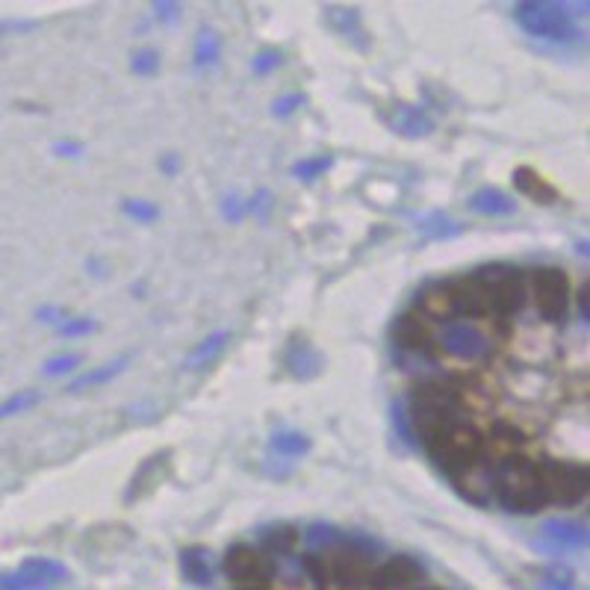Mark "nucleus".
Returning <instances> with one entry per match:
<instances>
[{
    "label": "nucleus",
    "instance_id": "20e7f679",
    "mask_svg": "<svg viewBox=\"0 0 590 590\" xmlns=\"http://www.w3.org/2000/svg\"><path fill=\"white\" fill-rule=\"evenodd\" d=\"M425 449L432 454L434 464L440 466L446 475H452L454 482L470 473L473 466L482 464V452H485L482 434L466 422H454L452 428H446L432 442H425Z\"/></svg>",
    "mask_w": 590,
    "mask_h": 590
},
{
    "label": "nucleus",
    "instance_id": "4be33fe9",
    "mask_svg": "<svg viewBox=\"0 0 590 590\" xmlns=\"http://www.w3.org/2000/svg\"><path fill=\"white\" fill-rule=\"evenodd\" d=\"M514 187L523 192L526 198L535 201V204H552V201L559 198L555 187H552L549 180L540 178L531 166H520V169L514 171Z\"/></svg>",
    "mask_w": 590,
    "mask_h": 590
},
{
    "label": "nucleus",
    "instance_id": "a19ab883",
    "mask_svg": "<svg viewBox=\"0 0 590 590\" xmlns=\"http://www.w3.org/2000/svg\"><path fill=\"white\" fill-rule=\"evenodd\" d=\"M390 413H393V425H396V434H399L401 440L416 442V437H413V432H411V422H408V411L401 408V401H396V405H393Z\"/></svg>",
    "mask_w": 590,
    "mask_h": 590
},
{
    "label": "nucleus",
    "instance_id": "f8f14e48",
    "mask_svg": "<svg viewBox=\"0 0 590 590\" xmlns=\"http://www.w3.org/2000/svg\"><path fill=\"white\" fill-rule=\"evenodd\" d=\"M328 573L343 585V588H363L372 573V564H369V555L360 547H346L343 552H337L331 564H328Z\"/></svg>",
    "mask_w": 590,
    "mask_h": 590
},
{
    "label": "nucleus",
    "instance_id": "c03bdc74",
    "mask_svg": "<svg viewBox=\"0 0 590 590\" xmlns=\"http://www.w3.org/2000/svg\"><path fill=\"white\" fill-rule=\"evenodd\" d=\"M36 319H39V322H44V325H63L65 310L56 305H44L42 310H36Z\"/></svg>",
    "mask_w": 590,
    "mask_h": 590
},
{
    "label": "nucleus",
    "instance_id": "dca6fc26",
    "mask_svg": "<svg viewBox=\"0 0 590 590\" xmlns=\"http://www.w3.org/2000/svg\"><path fill=\"white\" fill-rule=\"evenodd\" d=\"M528 442V434L514 425V422H493L487 437H482V446H487L493 454H502V458H511V454H520V449Z\"/></svg>",
    "mask_w": 590,
    "mask_h": 590
},
{
    "label": "nucleus",
    "instance_id": "58836bf2",
    "mask_svg": "<svg viewBox=\"0 0 590 590\" xmlns=\"http://www.w3.org/2000/svg\"><path fill=\"white\" fill-rule=\"evenodd\" d=\"M302 104H305V95H302V92H286V95H281L278 101H272V116L278 118L293 116Z\"/></svg>",
    "mask_w": 590,
    "mask_h": 590
},
{
    "label": "nucleus",
    "instance_id": "a18cd8bd",
    "mask_svg": "<svg viewBox=\"0 0 590 590\" xmlns=\"http://www.w3.org/2000/svg\"><path fill=\"white\" fill-rule=\"evenodd\" d=\"M53 154H56V157H80V154H84V145L74 142V139H65V142H60V145L53 148Z\"/></svg>",
    "mask_w": 590,
    "mask_h": 590
},
{
    "label": "nucleus",
    "instance_id": "ea45409f",
    "mask_svg": "<svg viewBox=\"0 0 590 590\" xmlns=\"http://www.w3.org/2000/svg\"><path fill=\"white\" fill-rule=\"evenodd\" d=\"M281 63H284L281 51H260L257 56H254L252 68H254V74H260V77H264V74H269L272 68H278Z\"/></svg>",
    "mask_w": 590,
    "mask_h": 590
},
{
    "label": "nucleus",
    "instance_id": "f257e3e1",
    "mask_svg": "<svg viewBox=\"0 0 590 590\" xmlns=\"http://www.w3.org/2000/svg\"><path fill=\"white\" fill-rule=\"evenodd\" d=\"M464 390L449 379L420 381L411 390V408H408V422H411L413 437L420 442H432L437 434L452 428L461 413Z\"/></svg>",
    "mask_w": 590,
    "mask_h": 590
},
{
    "label": "nucleus",
    "instance_id": "7c9ffc66",
    "mask_svg": "<svg viewBox=\"0 0 590 590\" xmlns=\"http://www.w3.org/2000/svg\"><path fill=\"white\" fill-rule=\"evenodd\" d=\"M39 390H22L15 393V396H10L7 401H0V420H10V416H18V413L30 411V408H36L39 405Z\"/></svg>",
    "mask_w": 590,
    "mask_h": 590
},
{
    "label": "nucleus",
    "instance_id": "cd10ccee",
    "mask_svg": "<svg viewBox=\"0 0 590 590\" xmlns=\"http://www.w3.org/2000/svg\"><path fill=\"white\" fill-rule=\"evenodd\" d=\"M420 228L422 233H425V236H432V240H452V236H458V233H464V225L449 219L446 213H428V216L420 221Z\"/></svg>",
    "mask_w": 590,
    "mask_h": 590
},
{
    "label": "nucleus",
    "instance_id": "423d86ee",
    "mask_svg": "<svg viewBox=\"0 0 590 590\" xmlns=\"http://www.w3.org/2000/svg\"><path fill=\"white\" fill-rule=\"evenodd\" d=\"M540 487L547 502L555 505H576L588 496V470L573 461H547L538 466Z\"/></svg>",
    "mask_w": 590,
    "mask_h": 590
},
{
    "label": "nucleus",
    "instance_id": "4468645a",
    "mask_svg": "<svg viewBox=\"0 0 590 590\" xmlns=\"http://www.w3.org/2000/svg\"><path fill=\"white\" fill-rule=\"evenodd\" d=\"M449 290H452V298H454V313H461V317L466 319H482L490 313L485 286L478 284V278H475V274L454 281V284H449Z\"/></svg>",
    "mask_w": 590,
    "mask_h": 590
},
{
    "label": "nucleus",
    "instance_id": "7ed1b4c3",
    "mask_svg": "<svg viewBox=\"0 0 590 590\" xmlns=\"http://www.w3.org/2000/svg\"><path fill=\"white\" fill-rule=\"evenodd\" d=\"M514 22L520 24V30L543 42L569 44L579 39V27L573 22L567 3L561 0H523L514 7Z\"/></svg>",
    "mask_w": 590,
    "mask_h": 590
},
{
    "label": "nucleus",
    "instance_id": "ddd939ff",
    "mask_svg": "<svg viewBox=\"0 0 590 590\" xmlns=\"http://www.w3.org/2000/svg\"><path fill=\"white\" fill-rule=\"evenodd\" d=\"M390 337L393 343H396V348H401V351H413V355H420V351H425V348L434 343L432 328L425 325V319L416 317V313H405V317L396 319V322H393Z\"/></svg>",
    "mask_w": 590,
    "mask_h": 590
},
{
    "label": "nucleus",
    "instance_id": "bb28decb",
    "mask_svg": "<svg viewBox=\"0 0 590 590\" xmlns=\"http://www.w3.org/2000/svg\"><path fill=\"white\" fill-rule=\"evenodd\" d=\"M269 449L274 454H284V458H305L310 452V437L302 432H278L269 440Z\"/></svg>",
    "mask_w": 590,
    "mask_h": 590
},
{
    "label": "nucleus",
    "instance_id": "c756f323",
    "mask_svg": "<svg viewBox=\"0 0 590 590\" xmlns=\"http://www.w3.org/2000/svg\"><path fill=\"white\" fill-rule=\"evenodd\" d=\"M80 363H84V355L65 351V355H53L51 360H44L42 372L48 379H65V375H72L74 369H80Z\"/></svg>",
    "mask_w": 590,
    "mask_h": 590
},
{
    "label": "nucleus",
    "instance_id": "4c0bfd02",
    "mask_svg": "<svg viewBox=\"0 0 590 590\" xmlns=\"http://www.w3.org/2000/svg\"><path fill=\"white\" fill-rule=\"evenodd\" d=\"M307 540L313 547H328V543H337L339 531L331 523H313V526L307 528Z\"/></svg>",
    "mask_w": 590,
    "mask_h": 590
},
{
    "label": "nucleus",
    "instance_id": "412c9836",
    "mask_svg": "<svg viewBox=\"0 0 590 590\" xmlns=\"http://www.w3.org/2000/svg\"><path fill=\"white\" fill-rule=\"evenodd\" d=\"M328 22L331 27L348 39L351 44H358V51H367V39H363V27H360V12L351 10V7H328Z\"/></svg>",
    "mask_w": 590,
    "mask_h": 590
},
{
    "label": "nucleus",
    "instance_id": "0eeeda50",
    "mask_svg": "<svg viewBox=\"0 0 590 590\" xmlns=\"http://www.w3.org/2000/svg\"><path fill=\"white\" fill-rule=\"evenodd\" d=\"M531 295H535V307L547 322H561L567 317L569 307V281L567 274L555 269V266H540L531 274Z\"/></svg>",
    "mask_w": 590,
    "mask_h": 590
},
{
    "label": "nucleus",
    "instance_id": "393cba45",
    "mask_svg": "<svg viewBox=\"0 0 590 590\" xmlns=\"http://www.w3.org/2000/svg\"><path fill=\"white\" fill-rule=\"evenodd\" d=\"M221 56V39L219 33L213 30L210 24H204L195 36V53H192V65L195 68H210L219 63Z\"/></svg>",
    "mask_w": 590,
    "mask_h": 590
},
{
    "label": "nucleus",
    "instance_id": "2f4dec72",
    "mask_svg": "<svg viewBox=\"0 0 590 590\" xmlns=\"http://www.w3.org/2000/svg\"><path fill=\"white\" fill-rule=\"evenodd\" d=\"M295 540H298V531L290 523H281V526H272L264 535L266 549H272V552H290L295 547Z\"/></svg>",
    "mask_w": 590,
    "mask_h": 590
},
{
    "label": "nucleus",
    "instance_id": "49530a36",
    "mask_svg": "<svg viewBox=\"0 0 590 590\" xmlns=\"http://www.w3.org/2000/svg\"><path fill=\"white\" fill-rule=\"evenodd\" d=\"M154 15H157L163 24H169L171 18H178L180 15V7L178 3H154Z\"/></svg>",
    "mask_w": 590,
    "mask_h": 590
},
{
    "label": "nucleus",
    "instance_id": "e433bc0d",
    "mask_svg": "<svg viewBox=\"0 0 590 590\" xmlns=\"http://www.w3.org/2000/svg\"><path fill=\"white\" fill-rule=\"evenodd\" d=\"M121 210H125L130 219H137V221H154L159 213L157 204H151V201H139V198L121 201Z\"/></svg>",
    "mask_w": 590,
    "mask_h": 590
},
{
    "label": "nucleus",
    "instance_id": "b1692460",
    "mask_svg": "<svg viewBox=\"0 0 590 590\" xmlns=\"http://www.w3.org/2000/svg\"><path fill=\"white\" fill-rule=\"evenodd\" d=\"M420 310L425 317L437 319V322H449L452 317H458V313H454V298L449 284L428 286V290L420 295Z\"/></svg>",
    "mask_w": 590,
    "mask_h": 590
},
{
    "label": "nucleus",
    "instance_id": "37998d69",
    "mask_svg": "<svg viewBox=\"0 0 590 590\" xmlns=\"http://www.w3.org/2000/svg\"><path fill=\"white\" fill-rule=\"evenodd\" d=\"M221 213H225V216H228V219L231 221H240L245 216V210H243V198H240V195H236V192H231V195H228V198L221 201Z\"/></svg>",
    "mask_w": 590,
    "mask_h": 590
},
{
    "label": "nucleus",
    "instance_id": "39448f33",
    "mask_svg": "<svg viewBox=\"0 0 590 590\" xmlns=\"http://www.w3.org/2000/svg\"><path fill=\"white\" fill-rule=\"evenodd\" d=\"M478 284L485 286L487 305H490V313H499V317H514L526 307L528 298V281L526 274L520 272L516 266L508 264H490L482 266L478 272Z\"/></svg>",
    "mask_w": 590,
    "mask_h": 590
},
{
    "label": "nucleus",
    "instance_id": "f3484780",
    "mask_svg": "<svg viewBox=\"0 0 590 590\" xmlns=\"http://www.w3.org/2000/svg\"><path fill=\"white\" fill-rule=\"evenodd\" d=\"M286 372L295 375L298 381H310L317 379V372L322 369V358H319V351L307 339H293L290 348H286Z\"/></svg>",
    "mask_w": 590,
    "mask_h": 590
},
{
    "label": "nucleus",
    "instance_id": "9d476101",
    "mask_svg": "<svg viewBox=\"0 0 590 590\" xmlns=\"http://www.w3.org/2000/svg\"><path fill=\"white\" fill-rule=\"evenodd\" d=\"M440 346L446 355L458 360H482L490 351V343L478 331V328L466 325V322H449L440 331Z\"/></svg>",
    "mask_w": 590,
    "mask_h": 590
},
{
    "label": "nucleus",
    "instance_id": "5701e85b",
    "mask_svg": "<svg viewBox=\"0 0 590 590\" xmlns=\"http://www.w3.org/2000/svg\"><path fill=\"white\" fill-rule=\"evenodd\" d=\"M470 210L478 213V216H487V219H502V216H511L516 210V204L502 190L485 187V190H478L470 198Z\"/></svg>",
    "mask_w": 590,
    "mask_h": 590
},
{
    "label": "nucleus",
    "instance_id": "79ce46f5",
    "mask_svg": "<svg viewBox=\"0 0 590 590\" xmlns=\"http://www.w3.org/2000/svg\"><path fill=\"white\" fill-rule=\"evenodd\" d=\"M305 569L310 579L317 581L319 588H325L328 585V561L319 559V555H305Z\"/></svg>",
    "mask_w": 590,
    "mask_h": 590
},
{
    "label": "nucleus",
    "instance_id": "c9c22d12",
    "mask_svg": "<svg viewBox=\"0 0 590 590\" xmlns=\"http://www.w3.org/2000/svg\"><path fill=\"white\" fill-rule=\"evenodd\" d=\"M98 328L95 319H89V317H77V319H65L63 325H56V334L60 337H84V334H92Z\"/></svg>",
    "mask_w": 590,
    "mask_h": 590
},
{
    "label": "nucleus",
    "instance_id": "f704fd0d",
    "mask_svg": "<svg viewBox=\"0 0 590 590\" xmlns=\"http://www.w3.org/2000/svg\"><path fill=\"white\" fill-rule=\"evenodd\" d=\"M130 68L139 74V77H148L159 68V53L154 48H142L130 56Z\"/></svg>",
    "mask_w": 590,
    "mask_h": 590
},
{
    "label": "nucleus",
    "instance_id": "f03ea898",
    "mask_svg": "<svg viewBox=\"0 0 590 590\" xmlns=\"http://www.w3.org/2000/svg\"><path fill=\"white\" fill-rule=\"evenodd\" d=\"M493 490L502 496V505L514 514H538L547 505L538 464L523 452L502 461V470L493 478Z\"/></svg>",
    "mask_w": 590,
    "mask_h": 590
},
{
    "label": "nucleus",
    "instance_id": "a878e982",
    "mask_svg": "<svg viewBox=\"0 0 590 590\" xmlns=\"http://www.w3.org/2000/svg\"><path fill=\"white\" fill-rule=\"evenodd\" d=\"M180 569H183L187 581L198 585V588H207V585L213 581L210 561H207V555H204V552L195 547L183 549V552H180Z\"/></svg>",
    "mask_w": 590,
    "mask_h": 590
},
{
    "label": "nucleus",
    "instance_id": "72a5a7b5",
    "mask_svg": "<svg viewBox=\"0 0 590 590\" xmlns=\"http://www.w3.org/2000/svg\"><path fill=\"white\" fill-rule=\"evenodd\" d=\"M272 207H274V201L266 190H257L252 198H243L245 216H257V219H266V216L272 213Z\"/></svg>",
    "mask_w": 590,
    "mask_h": 590
},
{
    "label": "nucleus",
    "instance_id": "a211bd4d",
    "mask_svg": "<svg viewBox=\"0 0 590 590\" xmlns=\"http://www.w3.org/2000/svg\"><path fill=\"white\" fill-rule=\"evenodd\" d=\"M228 343H231V331H225V328L213 331V334H207V337L201 339L198 346L192 348L190 355H187L183 369H187V372H201V369H207L210 363L219 360V355H225Z\"/></svg>",
    "mask_w": 590,
    "mask_h": 590
},
{
    "label": "nucleus",
    "instance_id": "aec40b11",
    "mask_svg": "<svg viewBox=\"0 0 590 590\" xmlns=\"http://www.w3.org/2000/svg\"><path fill=\"white\" fill-rule=\"evenodd\" d=\"M543 538L552 540L559 549H581L588 543V528L576 520H547Z\"/></svg>",
    "mask_w": 590,
    "mask_h": 590
},
{
    "label": "nucleus",
    "instance_id": "6ab92c4d",
    "mask_svg": "<svg viewBox=\"0 0 590 590\" xmlns=\"http://www.w3.org/2000/svg\"><path fill=\"white\" fill-rule=\"evenodd\" d=\"M127 367H130V351H125V355H118V358L113 360H106V363H101V367L92 369V372H84L80 379H74L72 384H68V393L95 390L101 384H110L116 375H121Z\"/></svg>",
    "mask_w": 590,
    "mask_h": 590
},
{
    "label": "nucleus",
    "instance_id": "6e6552de",
    "mask_svg": "<svg viewBox=\"0 0 590 590\" xmlns=\"http://www.w3.org/2000/svg\"><path fill=\"white\" fill-rule=\"evenodd\" d=\"M225 576L236 581L240 588H264L274 576V564L264 549L236 543L225 555Z\"/></svg>",
    "mask_w": 590,
    "mask_h": 590
},
{
    "label": "nucleus",
    "instance_id": "8fccbe9b",
    "mask_svg": "<svg viewBox=\"0 0 590 590\" xmlns=\"http://www.w3.org/2000/svg\"><path fill=\"white\" fill-rule=\"evenodd\" d=\"M405 590H442V588H432V585H411V588Z\"/></svg>",
    "mask_w": 590,
    "mask_h": 590
},
{
    "label": "nucleus",
    "instance_id": "9b49d317",
    "mask_svg": "<svg viewBox=\"0 0 590 590\" xmlns=\"http://www.w3.org/2000/svg\"><path fill=\"white\" fill-rule=\"evenodd\" d=\"M422 579L420 561H413L411 555H393L390 561H384L381 567H372L367 579L369 590H405L416 585Z\"/></svg>",
    "mask_w": 590,
    "mask_h": 590
},
{
    "label": "nucleus",
    "instance_id": "473e14b6",
    "mask_svg": "<svg viewBox=\"0 0 590 590\" xmlns=\"http://www.w3.org/2000/svg\"><path fill=\"white\" fill-rule=\"evenodd\" d=\"M334 166V157H310L295 163L293 166V178L298 180H317L319 175H325L328 169Z\"/></svg>",
    "mask_w": 590,
    "mask_h": 590
},
{
    "label": "nucleus",
    "instance_id": "2eb2a0df",
    "mask_svg": "<svg viewBox=\"0 0 590 590\" xmlns=\"http://www.w3.org/2000/svg\"><path fill=\"white\" fill-rule=\"evenodd\" d=\"M387 125H390L399 137H408V139H420V137L434 133V118L428 116L425 110H420V106H408V104L393 106V113L387 116Z\"/></svg>",
    "mask_w": 590,
    "mask_h": 590
},
{
    "label": "nucleus",
    "instance_id": "09e8293b",
    "mask_svg": "<svg viewBox=\"0 0 590 590\" xmlns=\"http://www.w3.org/2000/svg\"><path fill=\"white\" fill-rule=\"evenodd\" d=\"M163 171H166V175H175V171H178V166H175V157H163Z\"/></svg>",
    "mask_w": 590,
    "mask_h": 590
},
{
    "label": "nucleus",
    "instance_id": "3c124183",
    "mask_svg": "<svg viewBox=\"0 0 590 590\" xmlns=\"http://www.w3.org/2000/svg\"><path fill=\"white\" fill-rule=\"evenodd\" d=\"M236 590H269V588L264 585V588H236Z\"/></svg>",
    "mask_w": 590,
    "mask_h": 590
},
{
    "label": "nucleus",
    "instance_id": "1a4fd4ad",
    "mask_svg": "<svg viewBox=\"0 0 590 590\" xmlns=\"http://www.w3.org/2000/svg\"><path fill=\"white\" fill-rule=\"evenodd\" d=\"M68 579L65 564L53 559H27L15 573L0 576V590H51Z\"/></svg>",
    "mask_w": 590,
    "mask_h": 590
},
{
    "label": "nucleus",
    "instance_id": "de8ad7c7",
    "mask_svg": "<svg viewBox=\"0 0 590 590\" xmlns=\"http://www.w3.org/2000/svg\"><path fill=\"white\" fill-rule=\"evenodd\" d=\"M579 317H581V322L588 325V286L585 284L579 286Z\"/></svg>",
    "mask_w": 590,
    "mask_h": 590
},
{
    "label": "nucleus",
    "instance_id": "c85d7f7f",
    "mask_svg": "<svg viewBox=\"0 0 590 590\" xmlns=\"http://www.w3.org/2000/svg\"><path fill=\"white\" fill-rule=\"evenodd\" d=\"M538 590H576V579H573V573L567 567L552 564V567L540 569Z\"/></svg>",
    "mask_w": 590,
    "mask_h": 590
}]
</instances>
